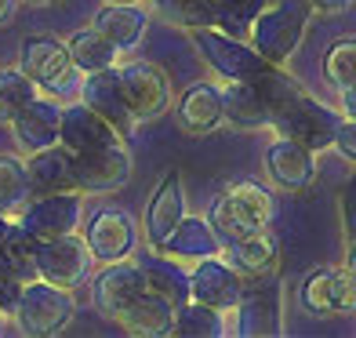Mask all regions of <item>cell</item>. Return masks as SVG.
<instances>
[{
	"label": "cell",
	"instance_id": "cell-1",
	"mask_svg": "<svg viewBox=\"0 0 356 338\" xmlns=\"http://www.w3.org/2000/svg\"><path fill=\"white\" fill-rule=\"evenodd\" d=\"M258 88H262V95H266L269 127L277 135L295 138V142H302V146H309L316 153L334 146L338 127H342V120H346L342 113H334L323 102H316L298 80H291L277 66L258 77Z\"/></svg>",
	"mask_w": 356,
	"mask_h": 338
},
{
	"label": "cell",
	"instance_id": "cell-2",
	"mask_svg": "<svg viewBox=\"0 0 356 338\" xmlns=\"http://www.w3.org/2000/svg\"><path fill=\"white\" fill-rule=\"evenodd\" d=\"M277 215V200L273 193L258 182H236L222 193L207 211V222L215 225V233L222 236V244H233L236 236H248L254 230H266Z\"/></svg>",
	"mask_w": 356,
	"mask_h": 338
},
{
	"label": "cell",
	"instance_id": "cell-3",
	"mask_svg": "<svg viewBox=\"0 0 356 338\" xmlns=\"http://www.w3.org/2000/svg\"><path fill=\"white\" fill-rule=\"evenodd\" d=\"M73 313H76V302H73L70 287H58L51 280L37 277V280L22 284L19 305H15V324L29 338H47L66 328Z\"/></svg>",
	"mask_w": 356,
	"mask_h": 338
},
{
	"label": "cell",
	"instance_id": "cell-4",
	"mask_svg": "<svg viewBox=\"0 0 356 338\" xmlns=\"http://www.w3.org/2000/svg\"><path fill=\"white\" fill-rule=\"evenodd\" d=\"M193 44H197L200 58H204L222 80H258L266 70H273V62L258 51L251 40L244 44V37L225 33L222 26L193 29Z\"/></svg>",
	"mask_w": 356,
	"mask_h": 338
},
{
	"label": "cell",
	"instance_id": "cell-5",
	"mask_svg": "<svg viewBox=\"0 0 356 338\" xmlns=\"http://www.w3.org/2000/svg\"><path fill=\"white\" fill-rule=\"evenodd\" d=\"M302 26H305V8L298 0H269L262 8V15L254 19L248 40L273 62V66H284L302 40Z\"/></svg>",
	"mask_w": 356,
	"mask_h": 338
},
{
	"label": "cell",
	"instance_id": "cell-6",
	"mask_svg": "<svg viewBox=\"0 0 356 338\" xmlns=\"http://www.w3.org/2000/svg\"><path fill=\"white\" fill-rule=\"evenodd\" d=\"M19 66L44 91H70L76 73H80L73 55H70V44L51 37V33H29L19 47Z\"/></svg>",
	"mask_w": 356,
	"mask_h": 338
},
{
	"label": "cell",
	"instance_id": "cell-7",
	"mask_svg": "<svg viewBox=\"0 0 356 338\" xmlns=\"http://www.w3.org/2000/svg\"><path fill=\"white\" fill-rule=\"evenodd\" d=\"M117 73H120L124 99H127V106H131V113L138 117V124L156 120L171 109V99H175L171 80L160 66H153V62H145V58H127V62L117 66Z\"/></svg>",
	"mask_w": 356,
	"mask_h": 338
},
{
	"label": "cell",
	"instance_id": "cell-8",
	"mask_svg": "<svg viewBox=\"0 0 356 338\" xmlns=\"http://www.w3.org/2000/svg\"><path fill=\"white\" fill-rule=\"evenodd\" d=\"M91 244L88 236H76V233H66V236H51V240H40L37 244V273L40 280H51L58 287H80L91 273Z\"/></svg>",
	"mask_w": 356,
	"mask_h": 338
},
{
	"label": "cell",
	"instance_id": "cell-9",
	"mask_svg": "<svg viewBox=\"0 0 356 338\" xmlns=\"http://www.w3.org/2000/svg\"><path fill=\"white\" fill-rule=\"evenodd\" d=\"M236 335H280V277L277 273H254L244 277V298L236 305Z\"/></svg>",
	"mask_w": 356,
	"mask_h": 338
},
{
	"label": "cell",
	"instance_id": "cell-10",
	"mask_svg": "<svg viewBox=\"0 0 356 338\" xmlns=\"http://www.w3.org/2000/svg\"><path fill=\"white\" fill-rule=\"evenodd\" d=\"M80 215H84L80 189H66V193H37V197H29V204L19 211V222L37 240H51V236L76 233Z\"/></svg>",
	"mask_w": 356,
	"mask_h": 338
},
{
	"label": "cell",
	"instance_id": "cell-11",
	"mask_svg": "<svg viewBox=\"0 0 356 338\" xmlns=\"http://www.w3.org/2000/svg\"><path fill=\"white\" fill-rule=\"evenodd\" d=\"M145 291H149V277H145V266H135V262H106L102 273L95 277L91 284V302L95 309H99L102 316L117 320L127 305L138 302Z\"/></svg>",
	"mask_w": 356,
	"mask_h": 338
},
{
	"label": "cell",
	"instance_id": "cell-12",
	"mask_svg": "<svg viewBox=\"0 0 356 338\" xmlns=\"http://www.w3.org/2000/svg\"><path fill=\"white\" fill-rule=\"evenodd\" d=\"M73 175L80 193H113L131 179V153H127L124 142L73 153Z\"/></svg>",
	"mask_w": 356,
	"mask_h": 338
},
{
	"label": "cell",
	"instance_id": "cell-13",
	"mask_svg": "<svg viewBox=\"0 0 356 338\" xmlns=\"http://www.w3.org/2000/svg\"><path fill=\"white\" fill-rule=\"evenodd\" d=\"M193 298L204 305H215L222 313H236L240 298H244V273L225 255L193 262Z\"/></svg>",
	"mask_w": 356,
	"mask_h": 338
},
{
	"label": "cell",
	"instance_id": "cell-14",
	"mask_svg": "<svg viewBox=\"0 0 356 338\" xmlns=\"http://www.w3.org/2000/svg\"><path fill=\"white\" fill-rule=\"evenodd\" d=\"M80 102H88L99 117H106L113 127L120 131V138L127 142L138 127V117L131 113L120 88V73L113 70H99V73H84V84H80Z\"/></svg>",
	"mask_w": 356,
	"mask_h": 338
},
{
	"label": "cell",
	"instance_id": "cell-15",
	"mask_svg": "<svg viewBox=\"0 0 356 338\" xmlns=\"http://www.w3.org/2000/svg\"><path fill=\"white\" fill-rule=\"evenodd\" d=\"M88 244L95 262H120L135 251L138 244V230H135V218L124 211V207H102L99 215L88 222Z\"/></svg>",
	"mask_w": 356,
	"mask_h": 338
},
{
	"label": "cell",
	"instance_id": "cell-16",
	"mask_svg": "<svg viewBox=\"0 0 356 338\" xmlns=\"http://www.w3.org/2000/svg\"><path fill=\"white\" fill-rule=\"evenodd\" d=\"M11 138L19 153L33 156L47 146H58L62 138V106L51 99H33L19 117L11 120Z\"/></svg>",
	"mask_w": 356,
	"mask_h": 338
},
{
	"label": "cell",
	"instance_id": "cell-17",
	"mask_svg": "<svg viewBox=\"0 0 356 338\" xmlns=\"http://www.w3.org/2000/svg\"><path fill=\"white\" fill-rule=\"evenodd\" d=\"M186 218V197H182V175L168 171L160 179L156 193L149 197V207H145V240L149 248L160 255V248L168 244V236L178 230V222Z\"/></svg>",
	"mask_w": 356,
	"mask_h": 338
},
{
	"label": "cell",
	"instance_id": "cell-18",
	"mask_svg": "<svg viewBox=\"0 0 356 338\" xmlns=\"http://www.w3.org/2000/svg\"><path fill=\"white\" fill-rule=\"evenodd\" d=\"M58 142L70 153H88V150H102V146H113V142H124V138L88 102H73V106H62V138Z\"/></svg>",
	"mask_w": 356,
	"mask_h": 338
},
{
	"label": "cell",
	"instance_id": "cell-19",
	"mask_svg": "<svg viewBox=\"0 0 356 338\" xmlns=\"http://www.w3.org/2000/svg\"><path fill=\"white\" fill-rule=\"evenodd\" d=\"M266 175L280 189H305L316 179V150L280 135L266 150Z\"/></svg>",
	"mask_w": 356,
	"mask_h": 338
},
{
	"label": "cell",
	"instance_id": "cell-20",
	"mask_svg": "<svg viewBox=\"0 0 356 338\" xmlns=\"http://www.w3.org/2000/svg\"><path fill=\"white\" fill-rule=\"evenodd\" d=\"M91 26L117 44L120 55H127V51H135L138 40L145 37L149 15H145V8L138 4V0H106V4L95 11Z\"/></svg>",
	"mask_w": 356,
	"mask_h": 338
},
{
	"label": "cell",
	"instance_id": "cell-21",
	"mask_svg": "<svg viewBox=\"0 0 356 338\" xmlns=\"http://www.w3.org/2000/svg\"><path fill=\"white\" fill-rule=\"evenodd\" d=\"M222 120L236 131L269 127V106L258 80H225L222 88Z\"/></svg>",
	"mask_w": 356,
	"mask_h": 338
},
{
	"label": "cell",
	"instance_id": "cell-22",
	"mask_svg": "<svg viewBox=\"0 0 356 338\" xmlns=\"http://www.w3.org/2000/svg\"><path fill=\"white\" fill-rule=\"evenodd\" d=\"M175 309L178 305L171 298H164L160 291L149 287L138 302H131L117 316V324L127 335H138V338H164V335H175Z\"/></svg>",
	"mask_w": 356,
	"mask_h": 338
},
{
	"label": "cell",
	"instance_id": "cell-23",
	"mask_svg": "<svg viewBox=\"0 0 356 338\" xmlns=\"http://www.w3.org/2000/svg\"><path fill=\"white\" fill-rule=\"evenodd\" d=\"M160 251L178 262H200V259H211V255H222V236L215 233V225L207 218L189 215L178 222V230L168 236V244Z\"/></svg>",
	"mask_w": 356,
	"mask_h": 338
},
{
	"label": "cell",
	"instance_id": "cell-24",
	"mask_svg": "<svg viewBox=\"0 0 356 338\" xmlns=\"http://www.w3.org/2000/svg\"><path fill=\"white\" fill-rule=\"evenodd\" d=\"M26 171H29V186H33V197L37 193H66L76 189V175H73V153L62 146H47L40 153H33L26 160Z\"/></svg>",
	"mask_w": 356,
	"mask_h": 338
},
{
	"label": "cell",
	"instance_id": "cell-25",
	"mask_svg": "<svg viewBox=\"0 0 356 338\" xmlns=\"http://www.w3.org/2000/svg\"><path fill=\"white\" fill-rule=\"evenodd\" d=\"M178 127L186 135H207L215 131L222 120V88L215 84H193L182 99H178Z\"/></svg>",
	"mask_w": 356,
	"mask_h": 338
},
{
	"label": "cell",
	"instance_id": "cell-26",
	"mask_svg": "<svg viewBox=\"0 0 356 338\" xmlns=\"http://www.w3.org/2000/svg\"><path fill=\"white\" fill-rule=\"evenodd\" d=\"M225 259H229L244 277H254V273H269L280 262V240L266 230H254L248 236H236L233 244H225Z\"/></svg>",
	"mask_w": 356,
	"mask_h": 338
},
{
	"label": "cell",
	"instance_id": "cell-27",
	"mask_svg": "<svg viewBox=\"0 0 356 338\" xmlns=\"http://www.w3.org/2000/svg\"><path fill=\"white\" fill-rule=\"evenodd\" d=\"M70 44V55L76 62L80 73H99V70H113L120 58V47L113 44L106 33H99L95 26L88 29H76V33L66 40Z\"/></svg>",
	"mask_w": 356,
	"mask_h": 338
},
{
	"label": "cell",
	"instance_id": "cell-28",
	"mask_svg": "<svg viewBox=\"0 0 356 338\" xmlns=\"http://www.w3.org/2000/svg\"><path fill=\"white\" fill-rule=\"evenodd\" d=\"M149 8L164 22L178 29H211L218 26V4L215 0H149Z\"/></svg>",
	"mask_w": 356,
	"mask_h": 338
},
{
	"label": "cell",
	"instance_id": "cell-29",
	"mask_svg": "<svg viewBox=\"0 0 356 338\" xmlns=\"http://www.w3.org/2000/svg\"><path fill=\"white\" fill-rule=\"evenodd\" d=\"M33 99H40V84L22 66L0 70V124L11 127V120L19 117Z\"/></svg>",
	"mask_w": 356,
	"mask_h": 338
},
{
	"label": "cell",
	"instance_id": "cell-30",
	"mask_svg": "<svg viewBox=\"0 0 356 338\" xmlns=\"http://www.w3.org/2000/svg\"><path fill=\"white\" fill-rule=\"evenodd\" d=\"M29 197H33V186H29L26 160L0 153V211L19 218V211L29 204Z\"/></svg>",
	"mask_w": 356,
	"mask_h": 338
},
{
	"label": "cell",
	"instance_id": "cell-31",
	"mask_svg": "<svg viewBox=\"0 0 356 338\" xmlns=\"http://www.w3.org/2000/svg\"><path fill=\"white\" fill-rule=\"evenodd\" d=\"M145 277H149V287L160 291L164 298H171L175 305H182L193 298V269H182L178 259L160 251V259L153 266H145Z\"/></svg>",
	"mask_w": 356,
	"mask_h": 338
},
{
	"label": "cell",
	"instance_id": "cell-32",
	"mask_svg": "<svg viewBox=\"0 0 356 338\" xmlns=\"http://www.w3.org/2000/svg\"><path fill=\"white\" fill-rule=\"evenodd\" d=\"M175 335H186V338H218V335H229V331H225L222 309L189 298V302H182L175 309Z\"/></svg>",
	"mask_w": 356,
	"mask_h": 338
},
{
	"label": "cell",
	"instance_id": "cell-33",
	"mask_svg": "<svg viewBox=\"0 0 356 338\" xmlns=\"http://www.w3.org/2000/svg\"><path fill=\"white\" fill-rule=\"evenodd\" d=\"M323 80L334 91H346L349 84H356V37H342L327 47V55H323Z\"/></svg>",
	"mask_w": 356,
	"mask_h": 338
},
{
	"label": "cell",
	"instance_id": "cell-34",
	"mask_svg": "<svg viewBox=\"0 0 356 338\" xmlns=\"http://www.w3.org/2000/svg\"><path fill=\"white\" fill-rule=\"evenodd\" d=\"M215 4H218V26L225 29V33L248 40L254 19L262 15V8L269 4V0H215Z\"/></svg>",
	"mask_w": 356,
	"mask_h": 338
},
{
	"label": "cell",
	"instance_id": "cell-35",
	"mask_svg": "<svg viewBox=\"0 0 356 338\" xmlns=\"http://www.w3.org/2000/svg\"><path fill=\"white\" fill-rule=\"evenodd\" d=\"M331 287H334V269H331V266L316 269L313 277L302 284V291H298V298H302V309H309V313H316V316H331V313H334Z\"/></svg>",
	"mask_w": 356,
	"mask_h": 338
},
{
	"label": "cell",
	"instance_id": "cell-36",
	"mask_svg": "<svg viewBox=\"0 0 356 338\" xmlns=\"http://www.w3.org/2000/svg\"><path fill=\"white\" fill-rule=\"evenodd\" d=\"M334 313H353L356 309V273L353 269H334Z\"/></svg>",
	"mask_w": 356,
	"mask_h": 338
},
{
	"label": "cell",
	"instance_id": "cell-37",
	"mask_svg": "<svg viewBox=\"0 0 356 338\" xmlns=\"http://www.w3.org/2000/svg\"><path fill=\"white\" fill-rule=\"evenodd\" d=\"M334 146H338V153H342L349 164H356V120L353 117H346L342 120V127H338V138H334Z\"/></svg>",
	"mask_w": 356,
	"mask_h": 338
},
{
	"label": "cell",
	"instance_id": "cell-38",
	"mask_svg": "<svg viewBox=\"0 0 356 338\" xmlns=\"http://www.w3.org/2000/svg\"><path fill=\"white\" fill-rule=\"evenodd\" d=\"M19 295H22V280L8 277V273H0V305L15 316V305H19Z\"/></svg>",
	"mask_w": 356,
	"mask_h": 338
},
{
	"label": "cell",
	"instance_id": "cell-39",
	"mask_svg": "<svg viewBox=\"0 0 356 338\" xmlns=\"http://www.w3.org/2000/svg\"><path fill=\"white\" fill-rule=\"evenodd\" d=\"M342 222H346V233H356V175L349 179L346 193H342Z\"/></svg>",
	"mask_w": 356,
	"mask_h": 338
},
{
	"label": "cell",
	"instance_id": "cell-40",
	"mask_svg": "<svg viewBox=\"0 0 356 338\" xmlns=\"http://www.w3.org/2000/svg\"><path fill=\"white\" fill-rule=\"evenodd\" d=\"M313 11H323V15H342V11H349V4L353 0H305Z\"/></svg>",
	"mask_w": 356,
	"mask_h": 338
},
{
	"label": "cell",
	"instance_id": "cell-41",
	"mask_svg": "<svg viewBox=\"0 0 356 338\" xmlns=\"http://www.w3.org/2000/svg\"><path fill=\"white\" fill-rule=\"evenodd\" d=\"M342 117H353L356 120V84H349L342 91Z\"/></svg>",
	"mask_w": 356,
	"mask_h": 338
},
{
	"label": "cell",
	"instance_id": "cell-42",
	"mask_svg": "<svg viewBox=\"0 0 356 338\" xmlns=\"http://www.w3.org/2000/svg\"><path fill=\"white\" fill-rule=\"evenodd\" d=\"M19 11V0H0V26H8Z\"/></svg>",
	"mask_w": 356,
	"mask_h": 338
},
{
	"label": "cell",
	"instance_id": "cell-43",
	"mask_svg": "<svg viewBox=\"0 0 356 338\" xmlns=\"http://www.w3.org/2000/svg\"><path fill=\"white\" fill-rule=\"evenodd\" d=\"M346 269L356 273V233L349 236V248H346Z\"/></svg>",
	"mask_w": 356,
	"mask_h": 338
},
{
	"label": "cell",
	"instance_id": "cell-44",
	"mask_svg": "<svg viewBox=\"0 0 356 338\" xmlns=\"http://www.w3.org/2000/svg\"><path fill=\"white\" fill-rule=\"evenodd\" d=\"M26 4H33V8H47V4H58V0H26Z\"/></svg>",
	"mask_w": 356,
	"mask_h": 338
},
{
	"label": "cell",
	"instance_id": "cell-45",
	"mask_svg": "<svg viewBox=\"0 0 356 338\" xmlns=\"http://www.w3.org/2000/svg\"><path fill=\"white\" fill-rule=\"evenodd\" d=\"M8 316H11V313L4 309V305H0V331H4V324H8Z\"/></svg>",
	"mask_w": 356,
	"mask_h": 338
}]
</instances>
